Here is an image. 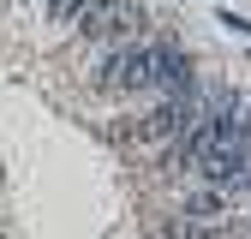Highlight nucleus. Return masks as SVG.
Wrapping results in <instances>:
<instances>
[{
    "instance_id": "1",
    "label": "nucleus",
    "mask_w": 251,
    "mask_h": 239,
    "mask_svg": "<svg viewBox=\"0 0 251 239\" xmlns=\"http://www.w3.org/2000/svg\"><path fill=\"white\" fill-rule=\"evenodd\" d=\"M78 24H84L90 42H108V48H126V42L138 36V12H132V6H108V0H96Z\"/></svg>"
},
{
    "instance_id": "8",
    "label": "nucleus",
    "mask_w": 251,
    "mask_h": 239,
    "mask_svg": "<svg viewBox=\"0 0 251 239\" xmlns=\"http://www.w3.org/2000/svg\"><path fill=\"white\" fill-rule=\"evenodd\" d=\"M222 24H233L239 36H251V18H239V12H222Z\"/></svg>"
},
{
    "instance_id": "7",
    "label": "nucleus",
    "mask_w": 251,
    "mask_h": 239,
    "mask_svg": "<svg viewBox=\"0 0 251 239\" xmlns=\"http://www.w3.org/2000/svg\"><path fill=\"white\" fill-rule=\"evenodd\" d=\"M233 138H239V143H251V102L233 114Z\"/></svg>"
},
{
    "instance_id": "5",
    "label": "nucleus",
    "mask_w": 251,
    "mask_h": 239,
    "mask_svg": "<svg viewBox=\"0 0 251 239\" xmlns=\"http://www.w3.org/2000/svg\"><path fill=\"white\" fill-rule=\"evenodd\" d=\"M222 227H209V221H198V215H174L168 227H162V239H215Z\"/></svg>"
},
{
    "instance_id": "4",
    "label": "nucleus",
    "mask_w": 251,
    "mask_h": 239,
    "mask_svg": "<svg viewBox=\"0 0 251 239\" xmlns=\"http://www.w3.org/2000/svg\"><path fill=\"white\" fill-rule=\"evenodd\" d=\"M185 215H198V221H209V227H222V221H227V191H222V186H203V191H192Z\"/></svg>"
},
{
    "instance_id": "2",
    "label": "nucleus",
    "mask_w": 251,
    "mask_h": 239,
    "mask_svg": "<svg viewBox=\"0 0 251 239\" xmlns=\"http://www.w3.org/2000/svg\"><path fill=\"white\" fill-rule=\"evenodd\" d=\"M108 96H126V90H144L150 84V48H114L102 60V78H96Z\"/></svg>"
},
{
    "instance_id": "3",
    "label": "nucleus",
    "mask_w": 251,
    "mask_h": 239,
    "mask_svg": "<svg viewBox=\"0 0 251 239\" xmlns=\"http://www.w3.org/2000/svg\"><path fill=\"white\" fill-rule=\"evenodd\" d=\"M150 84L162 90V96H185V90H192V60H185V48H174V42L150 48Z\"/></svg>"
},
{
    "instance_id": "6",
    "label": "nucleus",
    "mask_w": 251,
    "mask_h": 239,
    "mask_svg": "<svg viewBox=\"0 0 251 239\" xmlns=\"http://www.w3.org/2000/svg\"><path fill=\"white\" fill-rule=\"evenodd\" d=\"M90 6H96V0H48V18H54V24H72V18H84Z\"/></svg>"
}]
</instances>
